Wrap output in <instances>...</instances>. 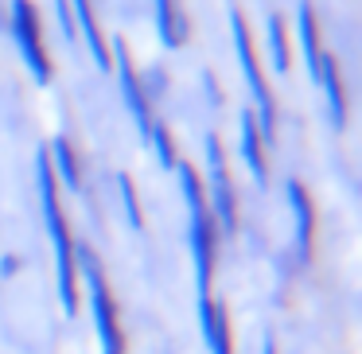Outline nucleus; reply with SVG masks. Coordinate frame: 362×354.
I'll return each instance as SVG.
<instances>
[{
    "instance_id": "f257e3e1",
    "label": "nucleus",
    "mask_w": 362,
    "mask_h": 354,
    "mask_svg": "<svg viewBox=\"0 0 362 354\" xmlns=\"http://www.w3.org/2000/svg\"><path fill=\"white\" fill-rule=\"evenodd\" d=\"M35 191H40V211H43V230L51 242V257H55V296L63 304V315H78L82 288H78V265H74V237L66 226L63 203H59V183L51 172L47 148L35 152Z\"/></svg>"
},
{
    "instance_id": "f03ea898",
    "label": "nucleus",
    "mask_w": 362,
    "mask_h": 354,
    "mask_svg": "<svg viewBox=\"0 0 362 354\" xmlns=\"http://www.w3.org/2000/svg\"><path fill=\"white\" fill-rule=\"evenodd\" d=\"M175 183H180L183 206H187V249H191V269H195V300L214 296V257H218V226H214L211 203L203 191V175L180 160L172 167Z\"/></svg>"
},
{
    "instance_id": "7ed1b4c3",
    "label": "nucleus",
    "mask_w": 362,
    "mask_h": 354,
    "mask_svg": "<svg viewBox=\"0 0 362 354\" xmlns=\"http://www.w3.org/2000/svg\"><path fill=\"white\" fill-rule=\"evenodd\" d=\"M74 265H78V284L86 288L98 350L102 354H125V331H121L117 300H113V288H110V281H105V269H102V261H98V253L90 249V245L74 242Z\"/></svg>"
},
{
    "instance_id": "20e7f679",
    "label": "nucleus",
    "mask_w": 362,
    "mask_h": 354,
    "mask_svg": "<svg viewBox=\"0 0 362 354\" xmlns=\"http://www.w3.org/2000/svg\"><path fill=\"white\" fill-rule=\"evenodd\" d=\"M230 40H234V59H238V71L245 78V90H250V113L257 121V133L265 141V148H273L276 141V105H273V94L265 86V74H261V63H257V51H253V35H250V24L245 16L230 4Z\"/></svg>"
},
{
    "instance_id": "39448f33",
    "label": "nucleus",
    "mask_w": 362,
    "mask_h": 354,
    "mask_svg": "<svg viewBox=\"0 0 362 354\" xmlns=\"http://www.w3.org/2000/svg\"><path fill=\"white\" fill-rule=\"evenodd\" d=\"M8 35L20 51V63L24 71L32 74L35 86H51V55L43 47V20H40V8L32 0H8Z\"/></svg>"
},
{
    "instance_id": "423d86ee",
    "label": "nucleus",
    "mask_w": 362,
    "mask_h": 354,
    "mask_svg": "<svg viewBox=\"0 0 362 354\" xmlns=\"http://www.w3.org/2000/svg\"><path fill=\"white\" fill-rule=\"evenodd\" d=\"M203 148H206L203 191H206V203H211L218 237H238V195H234V179H230V164H226V152H222V141L214 133H206Z\"/></svg>"
},
{
    "instance_id": "0eeeda50",
    "label": "nucleus",
    "mask_w": 362,
    "mask_h": 354,
    "mask_svg": "<svg viewBox=\"0 0 362 354\" xmlns=\"http://www.w3.org/2000/svg\"><path fill=\"white\" fill-rule=\"evenodd\" d=\"M110 59H113V71H110V74H117V94H121V102H125V110H129V117H133L141 141H148L156 113H152V98L144 94L141 71H136V63H133V55H129L125 40H113Z\"/></svg>"
},
{
    "instance_id": "6e6552de",
    "label": "nucleus",
    "mask_w": 362,
    "mask_h": 354,
    "mask_svg": "<svg viewBox=\"0 0 362 354\" xmlns=\"http://www.w3.org/2000/svg\"><path fill=\"white\" fill-rule=\"evenodd\" d=\"M284 199H288L292 211V249H296V261L308 265L312 261V245H315V206L312 195L300 179H284Z\"/></svg>"
},
{
    "instance_id": "1a4fd4ad",
    "label": "nucleus",
    "mask_w": 362,
    "mask_h": 354,
    "mask_svg": "<svg viewBox=\"0 0 362 354\" xmlns=\"http://www.w3.org/2000/svg\"><path fill=\"white\" fill-rule=\"evenodd\" d=\"M71 4V16H74V35H82V47L86 55L94 59V66L102 74L113 71V59H110V40H105L102 24H98V12H94V0H66Z\"/></svg>"
},
{
    "instance_id": "9d476101",
    "label": "nucleus",
    "mask_w": 362,
    "mask_h": 354,
    "mask_svg": "<svg viewBox=\"0 0 362 354\" xmlns=\"http://www.w3.org/2000/svg\"><path fill=\"white\" fill-rule=\"evenodd\" d=\"M199 312V338H203L206 354H234V335H230V312L214 296L195 300Z\"/></svg>"
},
{
    "instance_id": "9b49d317",
    "label": "nucleus",
    "mask_w": 362,
    "mask_h": 354,
    "mask_svg": "<svg viewBox=\"0 0 362 354\" xmlns=\"http://www.w3.org/2000/svg\"><path fill=\"white\" fill-rule=\"evenodd\" d=\"M238 160H242L245 172L253 175V183L265 187L269 183V148H265V141H261L257 121H253L250 110L238 113Z\"/></svg>"
},
{
    "instance_id": "f8f14e48",
    "label": "nucleus",
    "mask_w": 362,
    "mask_h": 354,
    "mask_svg": "<svg viewBox=\"0 0 362 354\" xmlns=\"http://www.w3.org/2000/svg\"><path fill=\"white\" fill-rule=\"evenodd\" d=\"M315 86L323 90V105H327V121L335 133L346 129V90H343V71H339V59L331 51L320 55V74H315Z\"/></svg>"
},
{
    "instance_id": "ddd939ff",
    "label": "nucleus",
    "mask_w": 362,
    "mask_h": 354,
    "mask_svg": "<svg viewBox=\"0 0 362 354\" xmlns=\"http://www.w3.org/2000/svg\"><path fill=\"white\" fill-rule=\"evenodd\" d=\"M43 148H47L55 183H59V187H66V191H74V195H82V160H78V152H74L71 136L59 133V136H51Z\"/></svg>"
},
{
    "instance_id": "4468645a",
    "label": "nucleus",
    "mask_w": 362,
    "mask_h": 354,
    "mask_svg": "<svg viewBox=\"0 0 362 354\" xmlns=\"http://www.w3.org/2000/svg\"><path fill=\"white\" fill-rule=\"evenodd\" d=\"M296 40H300V59H304V71H308V78L315 82L323 47H320V20H315L312 0H300V4H296Z\"/></svg>"
},
{
    "instance_id": "2eb2a0df",
    "label": "nucleus",
    "mask_w": 362,
    "mask_h": 354,
    "mask_svg": "<svg viewBox=\"0 0 362 354\" xmlns=\"http://www.w3.org/2000/svg\"><path fill=\"white\" fill-rule=\"evenodd\" d=\"M152 20H156L160 47L164 51L183 47V16H180V4L175 0H152Z\"/></svg>"
},
{
    "instance_id": "dca6fc26",
    "label": "nucleus",
    "mask_w": 362,
    "mask_h": 354,
    "mask_svg": "<svg viewBox=\"0 0 362 354\" xmlns=\"http://www.w3.org/2000/svg\"><path fill=\"white\" fill-rule=\"evenodd\" d=\"M265 47H269V63H273L276 74H288L292 71V47H288V28L276 12L265 16Z\"/></svg>"
},
{
    "instance_id": "f3484780",
    "label": "nucleus",
    "mask_w": 362,
    "mask_h": 354,
    "mask_svg": "<svg viewBox=\"0 0 362 354\" xmlns=\"http://www.w3.org/2000/svg\"><path fill=\"white\" fill-rule=\"evenodd\" d=\"M113 191H117V203H121V214H125V226L133 230V234H144V211H141V195H136L133 175L117 172V175H113Z\"/></svg>"
},
{
    "instance_id": "a211bd4d",
    "label": "nucleus",
    "mask_w": 362,
    "mask_h": 354,
    "mask_svg": "<svg viewBox=\"0 0 362 354\" xmlns=\"http://www.w3.org/2000/svg\"><path fill=\"white\" fill-rule=\"evenodd\" d=\"M148 144L152 152H156V160H160V167H164V172H172L175 164H180V152H175V141H172V133H168V125L164 121H152V133H148Z\"/></svg>"
},
{
    "instance_id": "6ab92c4d",
    "label": "nucleus",
    "mask_w": 362,
    "mask_h": 354,
    "mask_svg": "<svg viewBox=\"0 0 362 354\" xmlns=\"http://www.w3.org/2000/svg\"><path fill=\"white\" fill-rule=\"evenodd\" d=\"M55 20H59V35L74 47L78 35H74V16H71V4H66V0H55Z\"/></svg>"
},
{
    "instance_id": "aec40b11",
    "label": "nucleus",
    "mask_w": 362,
    "mask_h": 354,
    "mask_svg": "<svg viewBox=\"0 0 362 354\" xmlns=\"http://www.w3.org/2000/svg\"><path fill=\"white\" fill-rule=\"evenodd\" d=\"M261 354H276V338H273V335L261 338Z\"/></svg>"
},
{
    "instance_id": "412c9836",
    "label": "nucleus",
    "mask_w": 362,
    "mask_h": 354,
    "mask_svg": "<svg viewBox=\"0 0 362 354\" xmlns=\"http://www.w3.org/2000/svg\"><path fill=\"white\" fill-rule=\"evenodd\" d=\"M0 269H4V276H12V273H16V257H4V261H0Z\"/></svg>"
}]
</instances>
